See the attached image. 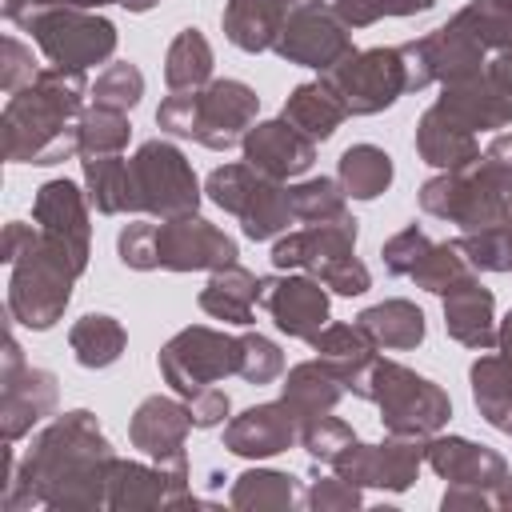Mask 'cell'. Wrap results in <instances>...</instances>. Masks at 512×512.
<instances>
[{"instance_id":"cell-35","label":"cell","mask_w":512,"mask_h":512,"mask_svg":"<svg viewBox=\"0 0 512 512\" xmlns=\"http://www.w3.org/2000/svg\"><path fill=\"white\" fill-rule=\"evenodd\" d=\"M164 80L172 92H196V88L212 84V44L204 40L200 28L176 32V40L168 44V56H164Z\"/></svg>"},{"instance_id":"cell-26","label":"cell","mask_w":512,"mask_h":512,"mask_svg":"<svg viewBox=\"0 0 512 512\" xmlns=\"http://www.w3.org/2000/svg\"><path fill=\"white\" fill-rule=\"evenodd\" d=\"M416 152L424 164H432L440 172H456V168H468L472 160H480V140L464 124H456L440 104H432L416 124Z\"/></svg>"},{"instance_id":"cell-54","label":"cell","mask_w":512,"mask_h":512,"mask_svg":"<svg viewBox=\"0 0 512 512\" xmlns=\"http://www.w3.org/2000/svg\"><path fill=\"white\" fill-rule=\"evenodd\" d=\"M320 284H324V288H332V292H340V296H360V292H368V288H372V272H368L356 256H348V260L332 264V268L320 276Z\"/></svg>"},{"instance_id":"cell-19","label":"cell","mask_w":512,"mask_h":512,"mask_svg":"<svg viewBox=\"0 0 512 512\" xmlns=\"http://www.w3.org/2000/svg\"><path fill=\"white\" fill-rule=\"evenodd\" d=\"M192 428V412L188 404L172 400V396H148L128 424V440L132 448H140L148 460L164 464V468H184V436Z\"/></svg>"},{"instance_id":"cell-8","label":"cell","mask_w":512,"mask_h":512,"mask_svg":"<svg viewBox=\"0 0 512 512\" xmlns=\"http://www.w3.org/2000/svg\"><path fill=\"white\" fill-rule=\"evenodd\" d=\"M132 164V188H136V208L160 220H180L196 216L200 208V184L188 164V156L168 144V140H148L136 148Z\"/></svg>"},{"instance_id":"cell-30","label":"cell","mask_w":512,"mask_h":512,"mask_svg":"<svg viewBox=\"0 0 512 512\" xmlns=\"http://www.w3.org/2000/svg\"><path fill=\"white\" fill-rule=\"evenodd\" d=\"M256 304H260V280L240 264L216 268L212 280L200 288V308L224 324L248 328L256 320Z\"/></svg>"},{"instance_id":"cell-21","label":"cell","mask_w":512,"mask_h":512,"mask_svg":"<svg viewBox=\"0 0 512 512\" xmlns=\"http://www.w3.org/2000/svg\"><path fill=\"white\" fill-rule=\"evenodd\" d=\"M244 160L264 172L268 180H292V176H304L316 160V140H308L300 128H292L284 116L280 120H264V124H252L248 136H244Z\"/></svg>"},{"instance_id":"cell-13","label":"cell","mask_w":512,"mask_h":512,"mask_svg":"<svg viewBox=\"0 0 512 512\" xmlns=\"http://www.w3.org/2000/svg\"><path fill=\"white\" fill-rule=\"evenodd\" d=\"M56 408V376L44 368L24 364L16 336L4 344V372H0V428L4 440H20L36 420Z\"/></svg>"},{"instance_id":"cell-56","label":"cell","mask_w":512,"mask_h":512,"mask_svg":"<svg viewBox=\"0 0 512 512\" xmlns=\"http://www.w3.org/2000/svg\"><path fill=\"white\" fill-rule=\"evenodd\" d=\"M488 76H492V84H496L504 96H512V48H508V52H496V60L488 64Z\"/></svg>"},{"instance_id":"cell-47","label":"cell","mask_w":512,"mask_h":512,"mask_svg":"<svg viewBox=\"0 0 512 512\" xmlns=\"http://www.w3.org/2000/svg\"><path fill=\"white\" fill-rule=\"evenodd\" d=\"M356 444V432L344 424V420H336V416H316V420H308L304 428H300V448L316 460V464H336L348 448Z\"/></svg>"},{"instance_id":"cell-41","label":"cell","mask_w":512,"mask_h":512,"mask_svg":"<svg viewBox=\"0 0 512 512\" xmlns=\"http://www.w3.org/2000/svg\"><path fill=\"white\" fill-rule=\"evenodd\" d=\"M76 136H80V152H84V156H112V152H120V148L128 144L132 124H128V112L92 104V108L80 112Z\"/></svg>"},{"instance_id":"cell-46","label":"cell","mask_w":512,"mask_h":512,"mask_svg":"<svg viewBox=\"0 0 512 512\" xmlns=\"http://www.w3.org/2000/svg\"><path fill=\"white\" fill-rule=\"evenodd\" d=\"M260 176H264V172H256L248 160H244V164H224V168H216V172L208 176L204 192H208V200H212L216 208H224L228 216H240V208L248 204V196H252V188L260 184Z\"/></svg>"},{"instance_id":"cell-52","label":"cell","mask_w":512,"mask_h":512,"mask_svg":"<svg viewBox=\"0 0 512 512\" xmlns=\"http://www.w3.org/2000/svg\"><path fill=\"white\" fill-rule=\"evenodd\" d=\"M304 504L312 512H344V508H360V488L348 484L344 476H316L312 488L304 492Z\"/></svg>"},{"instance_id":"cell-43","label":"cell","mask_w":512,"mask_h":512,"mask_svg":"<svg viewBox=\"0 0 512 512\" xmlns=\"http://www.w3.org/2000/svg\"><path fill=\"white\" fill-rule=\"evenodd\" d=\"M292 196V212L296 220L304 224H324V220H336L348 212V192L340 180H328V176H316V180H300L288 188Z\"/></svg>"},{"instance_id":"cell-10","label":"cell","mask_w":512,"mask_h":512,"mask_svg":"<svg viewBox=\"0 0 512 512\" xmlns=\"http://www.w3.org/2000/svg\"><path fill=\"white\" fill-rule=\"evenodd\" d=\"M348 104V116H376L408 92V68L400 48H364L324 72Z\"/></svg>"},{"instance_id":"cell-44","label":"cell","mask_w":512,"mask_h":512,"mask_svg":"<svg viewBox=\"0 0 512 512\" xmlns=\"http://www.w3.org/2000/svg\"><path fill=\"white\" fill-rule=\"evenodd\" d=\"M456 244L476 272H512V220L480 232H464Z\"/></svg>"},{"instance_id":"cell-38","label":"cell","mask_w":512,"mask_h":512,"mask_svg":"<svg viewBox=\"0 0 512 512\" xmlns=\"http://www.w3.org/2000/svg\"><path fill=\"white\" fill-rule=\"evenodd\" d=\"M468 376H472V400L480 416L504 432L512 420V364L504 356H480Z\"/></svg>"},{"instance_id":"cell-31","label":"cell","mask_w":512,"mask_h":512,"mask_svg":"<svg viewBox=\"0 0 512 512\" xmlns=\"http://www.w3.org/2000/svg\"><path fill=\"white\" fill-rule=\"evenodd\" d=\"M84 184H88V204L104 216H124L140 212L136 208V188H132V164L112 152V156H84Z\"/></svg>"},{"instance_id":"cell-23","label":"cell","mask_w":512,"mask_h":512,"mask_svg":"<svg viewBox=\"0 0 512 512\" xmlns=\"http://www.w3.org/2000/svg\"><path fill=\"white\" fill-rule=\"evenodd\" d=\"M456 124H464L468 132H492V128H508L512 124V96H504L488 68L464 80L444 84V96L436 100Z\"/></svg>"},{"instance_id":"cell-49","label":"cell","mask_w":512,"mask_h":512,"mask_svg":"<svg viewBox=\"0 0 512 512\" xmlns=\"http://www.w3.org/2000/svg\"><path fill=\"white\" fill-rule=\"evenodd\" d=\"M436 0H332L336 16L348 24V28H368L384 16H416V12H428Z\"/></svg>"},{"instance_id":"cell-3","label":"cell","mask_w":512,"mask_h":512,"mask_svg":"<svg viewBox=\"0 0 512 512\" xmlns=\"http://www.w3.org/2000/svg\"><path fill=\"white\" fill-rule=\"evenodd\" d=\"M0 256L12 264V280H8V316L24 328H52L68 300H72V284L76 276L88 268V256L72 252L68 244L44 236L40 228H28L20 220H12L4 228V244Z\"/></svg>"},{"instance_id":"cell-12","label":"cell","mask_w":512,"mask_h":512,"mask_svg":"<svg viewBox=\"0 0 512 512\" xmlns=\"http://www.w3.org/2000/svg\"><path fill=\"white\" fill-rule=\"evenodd\" d=\"M400 52H404V68H408V92L428 88V84H452V80H464V76H476L488 68L484 48L456 20H448L444 28L428 32L420 40L400 44Z\"/></svg>"},{"instance_id":"cell-1","label":"cell","mask_w":512,"mask_h":512,"mask_svg":"<svg viewBox=\"0 0 512 512\" xmlns=\"http://www.w3.org/2000/svg\"><path fill=\"white\" fill-rule=\"evenodd\" d=\"M112 444L104 440L92 412H64L56 424L40 432L20 472L8 464L4 508L16 512L24 504L44 508H108V472Z\"/></svg>"},{"instance_id":"cell-58","label":"cell","mask_w":512,"mask_h":512,"mask_svg":"<svg viewBox=\"0 0 512 512\" xmlns=\"http://www.w3.org/2000/svg\"><path fill=\"white\" fill-rule=\"evenodd\" d=\"M496 348H500V356L512 364V312L500 320V328H496Z\"/></svg>"},{"instance_id":"cell-28","label":"cell","mask_w":512,"mask_h":512,"mask_svg":"<svg viewBox=\"0 0 512 512\" xmlns=\"http://www.w3.org/2000/svg\"><path fill=\"white\" fill-rule=\"evenodd\" d=\"M280 116H284L292 128H300L308 140H328V136L344 124L348 104H344V96L336 92V84H332L328 76H320V80L296 84L292 96L284 100V112H280Z\"/></svg>"},{"instance_id":"cell-53","label":"cell","mask_w":512,"mask_h":512,"mask_svg":"<svg viewBox=\"0 0 512 512\" xmlns=\"http://www.w3.org/2000/svg\"><path fill=\"white\" fill-rule=\"evenodd\" d=\"M4 68H0V88L12 96V92H20V88H28L32 80H36V64H32V52L16 40V36H4Z\"/></svg>"},{"instance_id":"cell-59","label":"cell","mask_w":512,"mask_h":512,"mask_svg":"<svg viewBox=\"0 0 512 512\" xmlns=\"http://www.w3.org/2000/svg\"><path fill=\"white\" fill-rule=\"evenodd\" d=\"M492 504H496V508H512V472L492 488Z\"/></svg>"},{"instance_id":"cell-60","label":"cell","mask_w":512,"mask_h":512,"mask_svg":"<svg viewBox=\"0 0 512 512\" xmlns=\"http://www.w3.org/2000/svg\"><path fill=\"white\" fill-rule=\"evenodd\" d=\"M120 8H128V12H148V8H156L160 0H116Z\"/></svg>"},{"instance_id":"cell-27","label":"cell","mask_w":512,"mask_h":512,"mask_svg":"<svg viewBox=\"0 0 512 512\" xmlns=\"http://www.w3.org/2000/svg\"><path fill=\"white\" fill-rule=\"evenodd\" d=\"M292 12V0H224V36L240 52H268Z\"/></svg>"},{"instance_id":"cell-48","label":"cell","mask_w":512,"mask_h":512,"mask_svg":"<svg viewBox=\"0 0 512 512\" xmlns=\"http://www.w3.org/2000/svg\"><path fill=\"white\" fill-rule=\"evenodd\" d=\"M280 372H284V352L268 336L244 332L240 336V368H236V376H244L248 384H272V380H280Z\"/></svg>"},{"instance_id":"cell-17","label":"cell","mask_w":512,"mask_h":512,"mask_svg":"<svg viewBox=\"0 0 512 512\" xmlns=\"http://www.w3.org/2000/svg\"><path fill=\"white\" fill-rule=\"evenodd\" d=\"M356 256V220L344 212L336 220H324V224H308L300 232H288L276 240L272 248V264L280 272H308V276H324L332 264Z\"/></svg>"},{"instance_id":"cell-29","label":"cell","mask_w":512,"mask_h":512,"mask_svg":"<svg viewBox=\"0 0 512 512\" xmlns=\"http://www.w3.org/2000/svg\"><path fill=\"white\" fill-rule=\"evenodd\" d=\"M344 396V380L340 372L328 364V360H304L296 364L288 376H284V392L280 400L300 416V424L316 420V416H328Z\"/></svg>"},{"instance_id":"cell-42","label":"cell","mask_w":512,"mask_h":512,"mask_svg":"<svg viewBox=\"0 0 512 512\" xmlns=\"http://www.w3.org/2000/svg\"><path fill=\"white\" fill-rule=\"evenodd\" d=\"M468 276H476V268L468 264V256L460 252L456 240L432 244V248L424 252V260L412 268V280H416L424 292H436V296H444L448 288H456V284L468 280Z\"/></svg>"},{"instance_id":"cell-39","label":"cell","mask_w":512,"mask_h":512,"mask_svg":"<svg viewBox=\"0 0 512 512\" xmlns=\"http://www.w3.org/2000/svg\"><path fill=\"white\" fill-rule=\"evenodd\" d=\"M232 508H292L300 504V484L288 472H272V468H248L244 476H236L232 484Z\"/></svg>"},{"instance_id":"cell-25","label":"cell","mask_w":512,"mask_h":512,"mask_svg":"<svg viewBox=\"0 0 512 512\" xmlns=\"http://www.w3.org/2000/svg\"><path fill=\"white\" fill-rule=\"evenodd\" d=\"M32 216L44 236L68 244L72 252L88 256V200L72 180H48L36 192Z\"/></svg>"},{"instance_id":"cell-6","label":"cell","mask_w":512,"mask_h":512,"mask_svg":"<svg viewBox=\"0 0 512 512\" xmlns=\"http://www.w3.org/2000/svg\"><path fill=\"white\" fill-rule=\"evenodd\" d=\"M420 208L436 220L460 224L464 232H480L512 220V172L492 164L488 156L468 168L440 172L420 188Z\"/></svg>"},{"instance_id":"cell-45","label":"cell","mask_w":512,"mask_h":512,"mask_svg":"<svg viewBox=\"0 0 512 512\" xmlns=\"http://www.w3.org/2000/svg\"><path fill=\"white\" fill-rule=\"evenodd\" d=\"M140 96H144V76H140V68L128 64V60L108 64V68L96 76V84H92V104H104V108L128 112V108L140 104Z\"/></svg>"},{"instance_id":"cell-36","label":"cell","mask_w":512,"mask_h":512,"mask_svg":"<svg viewBox=\"0 0 512 512\" xmlns=\"http://www.w3.org/2000/svg\"><path fill=\"white\" fill-rule=\"evenodd\" d=\"M336 180L352 200H376L392 184V156L376 144H352L336 164Z\"/></svg>"},{"instance_id":"cell-33","label":"cell","mask_w":512,"mask_h":512,"mask_svg":"<svg viewBox=\"0 0 512 512\" xmlns=\"http://www.w3.org/2000/svg\"><path fill=\"white\" fill-rule=\"evenodd\" d=\"M308 344L320 360H328L340 372L344 388H352L360 380V372L376 360V344L360 324H324Z\"/></svg>"},{"instance_id":"cell-55","label":"cell","mask_w":512,"mask_h":512,"mask_svg":"<svg viewBox=\"0 0 512 512\" xmlns=\"http://www.w3.org/2000/svg\"><path fill=\"white\" fill-rule=\"evenodd\" d=\"M188 412H192V424L196 428H216L228 416V392L216 388V384H208V388H200V392L188 396Z\"/></svg>"},{"instance_id":"cell-34","label":"cell","mask_w":512,"mask_h":512,"mask_svg":"<svg viewBox=\"0 0 512 512\" xmlns=\"http://www.w3.org/2000/svg\"><path fill=\"white\" fill-rule=\"evenodd\" d=\"M128 344V332L116 316H104V312H88L80 316L72 328H68V348L76 356V364L84 368H108L120 360Z\"/></svg>"},{"instance_id":"cell-32","label":"cell","mask_w":512,"mask_h":512,"mask_svg":"<svg viewBox=\"0 0 512 512\" xmlns=\"http://www.w3.org/2000/svg\"><path fill=\"white\" fill-rule=\"evenodd\" d=\"M356 324L372 336L376 348H396L408 352L424 344V312L412 300H380L356 316Z\"/></svg>"},{"instance_id":"cell-14","label":"cell","mask_w":512,"mask_h":512,"mask_svg":"<svg viewBox=\"0 0 512 512\" xmlns=\"http://www.w3.org/2000/svg\"><path fill=\"white\" fill-rule=\"evenodd\" d=\"M236 264V240L204 216H180L156 224V268L168 272H216Z\"/></svg>"},{"instance_id":"cell-20","label":"cell","mask_w":512,"mask_h":512,"mask_svg":"<svg viewBox=\"0 0 512 512\" xmlns=\"http://www.w3.org/2000/svg\"><path fill=\"white\" fill-rule=\"evenodd\" d=\"M300 416L284 400H268L256 408H244L236 420L224 424V448L248 460H268L276 452H288L300 440Z\"/></svg>"},{"instance_id":"cell-2","label":"cell","mask_w":512,"mask_h":512,"mask_svg":"<svg viewBox=\"0 0 512 512\" xmlns=\"http://www.w3.org/2000/svg\"><path fill=\"white\" fill-rule=\"evenodd\" d=\"M88 80L76 68H40L36 80L4 104V160L16 164H60L80 152L76 120L84 112Z\"/></svg>"},{"instance_id":"cell-40","label":"cell","mask_w":512,"mask_h":512,"mask_svg":"<svg viewBox=\"0 0 512 512\" xmlns=\"http://www.w3.org/2000/svg\"><path fill=\"white\" fill-rule=\"evenodd\" d=\"M484 52L512 48V0H472L452 16Z\"/></svg>"},{"instance_id":"cell-11","label":"cell","mask_w":512,"mask_h":512,"mask_svg":"<svg viewBox=\"0 0 512 512\" xmlns=\"http://www.w3.org/2000/svg\"><path fill=\"white\" fill-rule=\"evenodd\" d=\"M276 56H284L288 64H304L316 72H332L344 56H352V36L348 24L336 16V8H324L320 0H296L276 44Z\"/></svg>"},{"instance_id":"cell-61","label":"cell","mask_w":512,"mask_h":512,"mask_svg":"<svg viewBox=\"0 0 512 512\" xmlns=\"http://www.w3.org/2000/svg\"><path fill=\"white\" fill-rule=\"evenodd\" d=\"M60 4H68V8H104V4H116V0H60Z\"/></svg>"},{"instance_id":"cell-51","label":"cell","mask_w":512,"mask_h":512,"mask_svg":"<svg viewBox=\"0 0 512 512\" xmlns=\"http://www.w3.org/2000/svg\"><path fill=\"white\" fill-rule=\"evenodd\" d=\"M428 248H432V240H428L416 224H408L404 232H396L392 240H384L380 256H384V268H388L392 276H412V268L424 260Z\"/></svg>"},{"instance_id":"cell-24","label":"cell","mask_w":512,"mask_h":512,"mask_svg":"<svg viewBox=\"0 0 512 512\" xmlns=\"http://www.w3.org/2000/svg\"><path fill=\"white\" fill-rule=\"evenodd\" d=\"M444 328L456 344L476 352H488L496 344V300L476 276L444 292Z\"/></svg>"},{"instance_id":"cell-5","label":"cell","mask_w":512,"mask_h":512,"mask_svg":"<svg viewBox=\"0 0 512 512\" xmlns=\"http://www.w3.org/2000/svg\"><path fill=\"white\" fill-rule=\"evenodd\" d=\"M348 392H356V396H364L380 408V420H384L388 436L428 440L452 416V400L436 380H428V376H420V372H412L396 360H380V356L360 372V380Z\"/></svg>"},{"instance_id":"cell-57","label":"cell","mask_w":512,"mask_h":512,"mask_svg":"<svg viewBox=\"0 0 512 512\" xmlns=\"http://www.w3.org/2000/svg\"><path fill=\"white\" fill-rule=\"evenodd\" d=\"M484 156H488L492 164H500L504 172H512V132H500V136H492V144L484 148Z\"/></svg>"},{"instance_id":"cell-16","label":"cell","mask_w":512,"mask_h":512,"mask_svg":"<svg viewBox=\"0 0 512 512\" xmlns=\"http://www.w3.org/2000/svg\"><path fill=\"white\" fill-rule=\"evenodd\" d=\"M196 504L188 496V464L164 468V464H136V460H112L108 472V508H184Z\"/></svg>"},{"instance_id":"cell-7","label":"cell","mask_w":512,"mask_h":512,"mask_svg":"<svg viewBox=\"0 0 512 512\" xmlns=\"http://www.w3.org/2000/svg\"><path fill=\"white\" fill-rule=\"evenodd\" d=\"M20 28L32 32V40L40 44V52L56 64V68H92V64H104L112 52H116V24L88 12V8H68V4H56V8H44L36 16H28Z\"/></svg>"},{"instance_id":"cell-9","label":"cell","mask_w":512,"mask_h":512,"mask_svg":"<svg viewBox=\"0 0 512 512\" xmlns=\"http://www.w3.org/2000/svg\"><path fill=\"white\" fill-rule=\"evenodd\" d=\"M240 368V336L192 324L184 332H176L164 348H160V372L172 384L176 396H192L224 376H232Z\"/></svg>"},{"instance_id":"cell-50","label":"cell","mask_w":512,"mask_h":512,"mask_svg":"<svg viewBox=\"0 0 512 512\" xmlns=\"http://www.w3.org/2000/svg\"><path fill=\"white\" fill-rule=\"evenodd\" d=\"M116 252H120L124 268H136V272L156 268V224H148V220L124 224L116 236Z\"/></svg>"},{"instance_id":"cell-4","label":"cell","mask_w":512,"mask_h":512,"mask_svg":"<svg viewBox=\"0 0 512 512\" xmlns=\"http://www.w3.org/2000/svg\"><path fill=\"white\" fill-rule=\"evenodd\" d=\"M256 112L260 96L244 80H212L196 92H172L156 108V124L172 136H192L212 152H228L244 144Z\"/></svg>"},{"instance_id":"cell-22","label":"cell","mask_w":512,"mask_h":512,"mask_svg":"<svg viewBox=\"0 0 512 512\" xmlns=\"http://www.w3.org/2000/svg\"><path fill=\"white\" fill-rule=\"evenodd\" d=\"M424 464L436 476H444L448 484H468V488H484V492H492L508 476V464L500 452L472 444L464 436H428L424 440Z\"/></svg>"},{"instance_id":"cell-62","label":"cell","mask_w":512,"mask_h":512,"mask_svg":"<svg viewBox=\"0 0 512 512\" xmlns=\"http://www.w3.org/2000/svg\"><path fill=\"white\" fill-rule=\"evenodd\" d=\"M504 432H508V436H512V420H508V428H504Z\"/></svg>"},{"instance_id":"cell-37","label":"cell","mask_w":512,"mask_h":512,"mask_svg":"<svg viewBox=\"0 0 512 512\" xmlns=\"http://www.w3.org/2000/svg\"><path fill=\"white\" fill-rule=\"evenodd\" d=\"M236 220L244 224V236H248V240H272V236H280V232L296 220L292 196H288L284 180L260 176V184L252 188V196H248V204L240 208Z\"/></svg>"},{"instance_id":"cell-15","label":"cell","mask_w":512,"mask_h":512,"mask_svg":"<svg viewBox=\"0 0 512 512\" xmlns=\"http://www.w3.org/2000/svg\"><path fill=\"white\" fill-rule=\"evenodd\" d=\"M424 464V440L420 436H388L384 444H352L332 472L344 476L356 488H392L404 492Z\"/></svg>"},{"instance_id":"cell-18","label":"cell","mask_w":512,"mask_h":512,"mask_svg":"<svg viewBox=\"0 0 512 512\" xmlns=\"http://www.w3.org/2000/svg\"><path fill=\"white\" fill-rule=\"evenodd\" d=\"M260 304L268 308L276 328L296 340H312L328 324V292L316 276H264Z\"/></svg>"}]
</instances>
